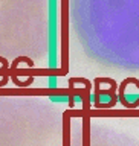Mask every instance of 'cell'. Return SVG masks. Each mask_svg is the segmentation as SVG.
Listing matches in <instances>:
<instances>
[{
	"label": "cell",
	"instance_id": "6da1fadb",
	"mask_svg": "<svg viewBox=\"0 0 139 146\" xmlns=\"http://www.w3.org/2000/svg\"><path fill=\"white\" fill-rule=\"evenodd\" d=\"M127 84H135L138 88H139V79H136V78H126L122 82H121V85H119V102H121L126 108H136V107H139V99L136 100L135 104H127L126 102V98H124V90H126V87H127Z\"/></svg>",
	"mask_w": 139,
	"mask_h": 146
}]
</instances>
